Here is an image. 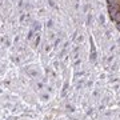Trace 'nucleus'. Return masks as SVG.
Returning a JSON list of instances; mask_svg holds the SVG:
<instances>
[]
</instances>
